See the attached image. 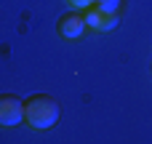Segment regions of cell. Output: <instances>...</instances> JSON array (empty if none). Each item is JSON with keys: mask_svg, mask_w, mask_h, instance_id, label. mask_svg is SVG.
I'll return each instance as SVG.
<instances>
[{"mask_svg": "<svg viewBox=\"0 0 152 144\" xmlns=\"http://www.w3.org/2000/svg\"><path fill=\"white\" fill-rule=\"evenodd\" d=\"M69 8H77V11H83V8H88V5H94L96 0H64Z\"/></svg>", "mask_w": 152, "mask_h": 144, "instance_id": "cell-6", "label": "cell"}, {"mask_svg": "<svg viewBox=\"0 0 152 144\" xmlns=\"http://www.w3.org/2000/svg\"><path fill=\"white\" fill-rule=\"evenodd\" d=\"M94 5H96L99 11H104V13H120L123 0H96Z\"/></svg>", "mask_w": 152, "mask_h": 144, "instance_id": "cell-5", "label": "cell"}, {"mask_svg": "<svg viewBox=\"0 0 152 144\" xmlns=\"http://www.w3.org/2000/svg\"><path fill=\"white\" fill-rule=\"evenodd\" d=\"M83 19H86V27L94 29V32H110V29H115L118 21H120L118 13H104V11H99L96 5L83 8Z\"/></svg>", "mask_w": 152, "mask_h": 144, "instance_id": "cell-4", "label": "cell"}, {"mask_svg": "<svg viewBox=\"0 0 152 144\" xmlns=\"http://www.w3.org/2000/svg\"><path fill=\"white\" fill-rule=\"evenodd\" d=\"M59 115H61L59 102L51 94H32L24 99V123L32 126L35 131H45L56 126Z\"/></svg>", "mask_w": 152, "mask_h": 144, "instance_id": "cell-1", "label": "cell"}, {"mask_svg": "<svg viewBox=\"0 0 152 144\" xmlns=\"http://www.w3.org/2000/svg\"><path fill=\"white\" fill-rule=\"evenodd\" d=\"M24 120V102L13 94H0V128H16Z\"/></svg>", "mask_w": 152, "mask_h": 144, "instance_id": "cell-2", "label": "cell"}, {"mask_svg": "<svg viewBox=\"0 0 152 144\" xmlns=\"http://www.w3.org/2000/svg\"><path fill=\"white\" fill-rule=\"evenodd\" d=\"M86 29H88V27H86L83 11H67V13H61L59 21H56V35H59L61 40H77V37H83Z\"/></svg>", "mask_w": 152, "mask_h": 144, "instance_id": "cell-3", "label": "cell"}]
</instances>
